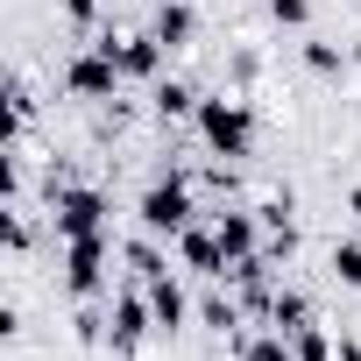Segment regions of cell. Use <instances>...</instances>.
<instances>
[{"mask_svg":"<svg viewBox=\"0 0 361 361\" xmlns=\"http://www.w3.org/2000/svg\"><path fill=\"white\" fill-rule=\"evenodd\" d=\"M192 29H199V15L185 8V0H163V8H156V29H149V36H156L163 50H185V43H192Z\"/></svg>","mask_w":361,"mask_h":361,"instance_id":"8fae6325","label":"cell"},{"mask_svg":"<svg viewBox=\"0 0 361 361\" xmlns=\"http://www.w3.org/2000/svg\"><path fill=\"white\" fill-rule=\"evenodd\" d=\"M333 276L347 290H361V241H333Z\"/></svg>","mask_w":361,"mask_h":361,"instance_id":"e0dca14e","label":"cell"},{"mask_svg":"<svg viewBox=\"0 0 361 361\" xmlns=\"http://www.w3.org/2000/svg\"><path fill=\"white\" fill-rule=\"evenodd\" d=\"M305 64H312L319 78H340V64H347V50H340V43H319V36H312V43H305Z\"/></svg>","mask_w":361,"mask_h":361,"instance_id":"2e32d148","label":"cell"},{"mask_svg":"<svg viewBox=\"0 0 361 361\" xmlns=\"http://www.w3.org/2000/svg\"><path fill=\"white\" fill-rule=\"evenodd\" d=\"M114 85H121V64L106 50H78L64 64V92H78V99H114Z\"/></svg>","mask_w":361,"mask_h":361,"instance_id":"8992f818","label":"cell"},{"mask_svg":"<svg viewBox=\"0 0 361 361\" xmlns=\"http://www.w3.org/2000/svg\"><path fill=\"white\" fill-rule=\"evenodd\" d=\"M177 248H185V269H199V276H227V269H234L227 248H220V227H185Z\"/></svg>","mask_w":361,"mask_h":361,"instance_id":"ba28073f","label":"cell"},{"mask_svg":"<svg viewBox=\"0 0 361 361\" xmlns=\"http://www.w3.org/2000/svg\"><path fill=\"white\" fill-rule=\"evenodd\" d=\"M347 206H354V213H361V185H354V192H347Z\"/></svg>","mask_w":361,"mask_h":361,"instance_id":"7402d4cb","label":"cell"},{"mask_svg":"<svg viewBox=\"0 0 361 361\" xmlns=\"http://www.w3.org/2000/svg\"><path fill=\"white\" fill-rule=\"evenodd\" d=\"M199 142L213 149V156H248V142H255V114H248V99H199Z\"/></svg>","mask_w":361,"mask_h":361,"instance_id":"7a4b0ae2","label":"cell"},{"mask_svg":"<svg viewBox=\"0 0 361 361\" xmlns=\"http://www.w3.org/2000/svg\"><path fill=\"white\" fill-rule=\"evenodd\" d=\"M241 361H290V340L283 333H255V340H241Z\"/></svg>","mask_w":361,"mask_h":361,"instance_id":"ac0fdd59","label":"cell"},{"mask_svg":"<svg viewBox=\"0 0 361 361\" xmlns=\"http://www.w3.org/2000/svg\"><path fill=\"white\" fill-rule=\"evenodd\" d=\"M92 15H99V0H64V22L71 29H92Z\"/></svg>","mask_w":361,"mask_h":361,"instance_id":"ffe728a7","label":"cell"},{"mask_svg":"<svg viewBox=\"0 0 361 361\" xmlns=\"http://www.w3.org/2000/svg\"><path fill=\"white\" fill-rule=\"evenodd\" d=\"M354 71H361V50H354Z\"/></svg>","mask_w":361,"mask_h":361,"instance_id":"603a6c76","label":"cell"},{"mask_svg":"<svg viewBox=\"0 0 361 361\" xmlns=\"http://www.w3.org/2000/svg\"><path fill=\"white\" fill-rule=\"evenodd\" d=\"M99 283H106V234L64 241V290H71V298H92Z\"/></svg>","mask_w":361,"mask_h":361,"instance_id":"277c9868","label":"cell"},{"mask_svg":"<svg viewBox=\"0 0 361 361\" xmlns=\"http://www.w3.org/2000/svg\"><path fill=\"white\" fill-rule=\"evenodd\" d=\"M213 227H220V248H227V262H241V255H262V213H241V206H227Z\"/></svg>","mask_w":361,"mask_h":361,"instance_id":"9c48e42d","label":"cell"},{"mask_svg":"<svg viewBox=\"0 0 361 361\" xmlns=\"http://www.w3.org/2000/svg\"><path fill=\"white\" fill-rule=\"evenodd\" d=\"M305 319H312V298H305V290H276L269 326H276V333H290V326H305Z\"/></svg>","mask_w":361,"mask_h":361,"instance_id":"9a60e30c","label":"cell"},{"mask_svg":"<svg viewBox=\"0 0 361 361\" xmlns=\"http://www.w3.org/2000/svg\"><path fill=\"white\" fill-rule=\"evenodd\" d=\"M156 326V312H149V290H121L114 298V312H106V333H114V347L128 354V347H142V333Z\"/></svg>","mask_w":361,"mask_h":361,"instance_id":"52a82bcc","label":"cell"},{"mask_svg":"<svg viewBox=\"0 0 361 361\" xmlns=\"http://www.w3.org/2000/svg\"><path fill=\"white\" fill-rule=\"evenodd\" d=\"M156 114H163V121H177V114H199V92H192L185 78H156Z\"/></svg>","mask_w":361,"mask_h":361,"instance_id":"7c38bea8","label":"cell"},{"mask_svg":"<svg viewBox=\"0 0 361 361\" xmlns=\"http://www.w3.org/2000/svg\"><path fill=\"white\" fill-rule=\"evenodd\" d=\"M128 269L142 276V283H156L170 262H163V248H156V234H142V241H128Z\"/></svg>","mask_w":361,"mask_h":361,"instance_id":"5bb4252c","label":"cell"},{"mask_svg":"<svg viewBox=\"0 0 361 361\" xmlns=\"http://www.w3.org/2000/svg\"><path fill=\"white\" fill-rule=\"evenodd\" d=\"M50 227H57L64 241L106 234V192H99V185H50Z\"/></svg>","mask_w":361,"mask_h":361,"instance_id":"3957f363","label":"cell"},{"mask_svg":"<svg viewBox=\"0 0 361 361\" xmlns=\"http://www.w3.org/2000/svg\"><path fill=\"white\" fill-rule=\"evenodd\" d=\"M142 290H149V312H156V333H177V326L192 319V298L177 290V276H170V269H163L156 283H142Z\"/></svg>","mask_w":361,"mask_h":361,"instance_id":"30bf717a","label":"cell"},{"mask_svg":"<svg viewBox=\"0 0 361 361\" xmlns=\"http://www.w3.org/2000/svg\"><path fill=\"white\" fill-rule=\"evenodd\" d=\"M269 15H276L283 29H305V22H312V0H269Z\"/></svg>","mask_w":361,"mask_h":361,"instance_id":"d6986e66","label":"cell"},{"mask_svg":"<svg viewBox=\"0 0 361 361\" xmlns=\"http://www.w3.org/2000/svg\"><path fill=\"white\" fill-rule=\"evenodd\" d=\"M135 220H142V234H156V241H163V234H185V227H192V177L170 163V170L156 177V185L142 192Z\"/></svg>","mask_w":361,"mask_h":361,"instance_id":"6da1fadb","label":"cell"},{"mask_svg":"<svg viewBox=\"0 0 361 361\" xmlns=\"http://www.w3.org/2000/svg\"><path fill=\"white\" fill-rule=\"evenodd\" d=\"M92 50H106L121 64V78H163V64H170V50L156 36H99Z\"/></svg>","mask_w":361,"mask_h":361,"instance_id":"5b68a950","label":"cell"},{"mask_svg":"<svg viewBox=\"0 0 361 361\" xmlns=\"http://www.w3.org/2000/svg\"><path fill=\"white\" fill-rule=\"evenodd\" d=\"M283 340H290V361H333V340H326L312 319H305V326H290Z\"/></svg>","mask_w":361,"mask_h":361,"instance_id":"4fadbf2b","label":"cell"},{"mask_svg":"<svg viewBox=\"0 0 361 361\" xmlns=\"http://www.w3.org/2000/svg\"><path fill=\"white\" fill-rule=\"evenodd\" d=\"M333 361H361V340H340V347H333Z\"/></svg>","mask_w":361,"mask_h":361,"instance_id":"44dd1931","label":"cell"}]
</instances>
